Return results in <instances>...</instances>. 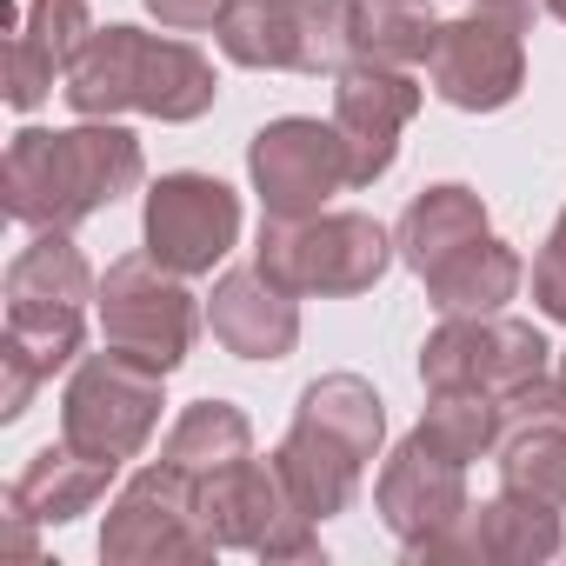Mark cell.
Instances as JSON below:
<instances>
[{
  "mask_svg": "<svg viewBox=\"0 0 566 566\" xmlns=\"http://www.w3.org/2000/svg\"><path fill=\"white\" fill-rule=\"evenodd\" d=\"M247 180H253L260 207L280 213V220L327 213V200H334L340 187H354L347 140H340L334 120L280 114V120H266V127L247 140Z\"/></svg>",
  "mask_w": 566,
  "mask_h": 566,
  "instance_id": "cell-9",
  "label": "cell"
},
{
  "mask_svg": "<svg viewBox=\"0 0 566 566\" xmlns=\"http://www.w3.org/2000/svg\"><path fill=\"white\" fill-rule=\"evenodd\" d=\"M94 321H101V340L134 354L140 367L154 374H174L187 367L193 354V334H200V307L187 294V280L167 273L154 253H127L101 273V301H94Z\"/></svg>",
  "mask_w": 566,
  "mask_h": 566,
  "instance_id": "cell-5",
  "label": "cell"
},
{
  "mask_svg": "<svg viewBox=\"0 0 566 566\" xmlns=\"http://www.w3.org/2000/svg\"><path fill=\"white\" fill-rule=\"evenodd\" d=\"M114 473H120V460H94V453H81L74 440H61V447H41V453L14 473L8 506L28 513V520H41V526H67V520H81V513H94V506L107 500Z\"/></svg>",
  "mask_w": 566,
  "mask_h": 566,
  "instance_id": "cell-18",
  "label": "cell"
},
{
  "mask_svg": "<svg viewBox=\"0 0 566 566\" xmlns=\"http://www.w3.org/2000/svg\"><path fill=\"white\" fill-rule=\"evenodd\" d=\"M140 180H147V154L120 120H81L61 134L21 127L8 140V160H0V207L28 233H48V227L74 233Z\"/></svg>",
  "mask_w": 566,
  "mask_h": 566,
  "instance_id": "cell-2",
  "label": "cell"
},
{
  "mask_svg": "<svg viewBox=\"0 0 566 566\" xmlns=\"http://www.w3.org/2000/svg\"><path fill=\"white\" fill-rule=\"evenodd\" d=\"M520 280H526L520 253L500 233H480L473 247H460L453 260H440L420 287H427V301L440 314H506V301L520 294Z\"/></svg>",
  "mask_w": 566,
  "mask_h": 566,
  "instance_id": "cell-21",
  "label": "cell"
},
{
  "mask_svg": "<svg viewBox=\"0 0 566 566\" xmlns=\"http://www.w3.org/2000/svg\"><path fill=\"white\" fill-rule=\"evenodd\" d=\"M559 380H566V360H559Z\"/></svg>",
  "mask_w": 566,
  "mask_h": 566,
  "instance_id": "cell-33",
  "label": "cell"
},
{
  "mask_svg": "<svg viewBox=\"0 0 566 566\" xmlns=\"http://www.w3.org/2000/svg\"><path fill=\"white\" fill-rule=\"evenodd\" d=\"M354 8L360 0H287L294 74H340L354 61Z\"/></svg>",
  "mask_w": 566,
  "mask_h": 566,
  "instance_id": "cell-28",
  "label": "cell"
},
{
  "mask_svg": "<svg viewBox=\"0 0 566 566\" xmlns=\"http://www.w3.org/2000/svg\"><path fill=\"white\" fill-rule=\"evenodd\" d=\"M394 260H400V247L374 213H307V220L266 213L260 240H253V266L301 301L367 294V287H380V273Z\"/></svg>",
  "mask_w": 566,
  "mask_h": 566,
  "instance_id": "cell-4",
  "label": "cell"
},
{
  "mask_svg": "<svg viewBox=\"0 0 566 566\" xmlns=\"http://www.w3.org/2000/svg\"><path fill=\"white\" fill-rule=\"evenodd\" d=\"M533 307H539L546 321H559V327H566V207H559V220H553L546 247L533 253Z\"/></svg>",
  "mask_w": 566,
  "mask_h": 566,
  "instance_id": "cell-29",
  "label": "cell"
},
{
  "mask_svg": "<svg viewBox=\"0 0 566 566\" xmlns=\"http://www.w3.org/2000/svg\"><path fill=\"white\" fill-rule=\"evenodd\" d=\"M566 546V533H559V506H539V500H526V493H493V500H480V506H467V520L440 539V553H433V566L440 559H480V566H539V559H553Z\"/></svg>",
  "mask_w": 566,
  "mask_h": 566,
  "instance_id": "cell-17",
  "label": "cell"
},
{
  "mask_svg": "<svg viewBox=\"0 0 566 566\" xmlns=\"http://www.w3.org/2000/svg\"><path fill=\"white\" fill-rule=\"evenodd\" d=\"M294 420H314L321 433H334L340 447H354L367 467H374V453L387 440V407H380L374 380H360V374H321V380H307Z\"/></svg>",
  "mask_w": 566,
  "mask_h": 566,
  "instance_id": "cell-23",
  "label": "cell"
},
{
  "mask_svg": "<svg viewBox=\"0 0 566 566\" xmlns=\"http://www.w3.org/2000/svg\"><path fill=\"white\" fill-rule=\"evenodd\" d=\"M160 380L154 367H140L134 354L120 347H101V354H81L74 360V380L61 394V440H74L81 453L94 460H134L154 427H160Z\"/></svg>",
  "mask_w": 566,
  "mask_h": 566,
  "instance_id": "cell-7",
  "label": "cell"
},
{
  "mask_svg": "<svg viewBox=\"0 0 566 566\" xmlns=\"http://www.w3.org/2000/svg\"><path fill=\"white\" fill-rule=\"evenodd\" d=\"M420 81L413 67H380V61H347L334 74V127L347 140V167L354 187H374L394 154H400V127L420 114Z\"/></svg>",
  "mask_w": 566,
  "mask_h": 566,
  "instance_id": "cell-14",
  "label": "cell"
},
{
  "mask_svg": "<svg viewBox=\"0 0 566 566\" xmlns=\"http://www.w3.org/2000/svg\"><path fill=\"white\" fill-rule=\"evenodd\" d=\"M420 433H427L440 453H453L460 467H473V460L500 453V440H506V407H500V394H480V387H427Z\"/></svg>",
  "mask_w": 566,
  "mask_h": 566,
  "instance_id": "cell-24",
  "label": "cell"
},
{
  "mask_svg": "<svg viewBox=\"0 0 566 566\" xmlns=\"http://www.w3.org/2000/svg\"><path fill=\"white\" fill-rule=\"evenodd\" d=\"M480 233H493V227H486V200H480L473 187H460V180L420 187V193L400 207V220H394L400 266H413L420 280H427L440 260H453L460 247H473Z\"/></svg>",
  "mask_w": 566,
  "mask_h": 566,
  "instance_id": "cell-19",
  "label": "cell"
},
{
  "mask_svg": "<svg viewBox=\"0 0 566 566\" xmlns=\"http://www.w3.org/2000/svg\"><path fill=\"white\" fill-rule=\"evenodd\" d=\"M374 506H380V520H387V533L400 539V553L413 559V566H433V553H440V539L467 520V467L453 460V453H440L420 427L387 453V467H380V480H374Z\"/></svg>",
  "mask_w": 566,
  "mask_h": 566,
  "instance_id": "cell-12",
  "label": "cell"
},
{
  "mask_svg": "<svg viewBox=\"0 0 566 566\" xmlns=\"http://www.w3.org/2000/svg\"><path fill=\"white\" fill-rule=\"evenodd\" d=\"M273 467H280V480L294 486V500H301L314 520L347 513L354 493H360V473H367V460H360L354 447H340L334 433H321L314 420H294V427H287V440L273 447Z\"/></svg>",
  "mask_w": 566,
  "mask_h": 566,
  "instance_id": "cell-20",
  "label": "cell"
},
{
  "mask_svg": "<svg viewBox=\"0 0 566 566\" xmlns=\"http://www.w3.org/2000/svg\"><path fill=\"white\" fill-rule=\"evenodd\" d=\"M546 334L513 314H440V327L420 347L427 387H480V394H520L546 374Z\"/></svg>",
  "mask_w": 566,
  "mask_h": 566,
  "instance_id": "cell-11",
  "label": "cell"
},
{
  "mask_svg": "<svg viewBox=\"0 0 566 566\" xmlns=\"http://www.w3.org/2000/svg\"><path fill=\"white\" fill-rule=\"evenodd\" d=\"M200 526L220 553H260V559H321V520L294 500L273 460H240L213 480H200Z\"/></svg>",
  "mask_w": 566,
  "mask_h": 566,
  "instance_id": "cell-6",
  "label": "cell"
},
{
  "mask_svg": "<svg viewBox=\"0 0 566 566\" xmlns=\"http://www.w3.org/2000/svg\"><path fill=\"white\" fill-rule=\"evenodd\" d=\"M213 41L233 67L253 74H294V21L287 0H227V14L213 21Z\"/></svg>",
  "mask_w": 566,
  "mask_h": 566,
  "instance_id": "cell-27",
  "label": "cell"
},
{
  "mask_svg": "<svg viewBox=\"0 0 566 566\" xmlns=\"http://www.w3.org/2000/svg\"><path fill=\"white\" fill-rule=\"evenodd\" d=\"M61 94L81 120L147 114V120L187 127L220 101V74L187 41H160V34H140V28H94V41L67 67Z\"/></svg>",
  "mask_w": 566,
  "mask_h": 566,
  "instance_id": "cell-3",
  "label": "cell"
},
{
  "mask_svg": "<svg viewBox=\"0 0 566 566\" xmlns=\"http://www.w3.org/2000/svg\"><path fill=\"white\" fill-rule=\"evenodd\" d=\"M500 486L566 513V420H513L500 440Z\"/></svg>",
  "mask_w": 566,
  "mask_h": 566,
  "instance_id": "cell-26",
  "label": "cell"
},
{
  "mask_svg": "<svg viewBox=\"0 0 566 566\" xmlns=\"http://www.w3.org/2000/svg\"><path fill=\"white\" fill-rule=\"evenodd\" d=\"M160 460L180 467L187 480H213V473L253 460V420H247L233 400H193V407H180V420L167 427Z\"/></svg>",
  "mask_w": 566,
  "mask_h": 566,
  "instance_id": "cell-22",
  "label": "cell"
},
{
  "mask_svg": "<svg viewBox=\"0 0 566 566\" xmlns=\"http://www.w3.org/2000/svg\"><path fill=\"white\" fill-rule=\"evenodd\" d=\"M427 81L460 114H500L526 87V21L500 8H473L440 21V41L427 54Z\"/></svg>",
  "mask_w": 566,
  "mask_h": 566,
  "instance_id": "cell-10",
  "label": "cell"
},
{
  "mask_svg": "<svg viewBox=\"0 0 566 566\" xmlns=\"http://www.w3.org/2000/svg\"><path fill=\"white\" fill-rule=\"evenodd\" d=\"M433 41H440L433 0H360V8H354V61L427 67Z\"/></svg>",
  "mask_w": 566,
  "mask_h": 566,
  "instance_id": "cell-25",
  "label": "cell"
},
{
  "mask_svg": "<svg viewBox=\"0 0 566 566\" xmlns=\"http://www.w3.org/2000/svg\"><path fill=\"white\" fill-rule=\"evenodd\" d=\"M480 8H500V14H513V21H533V0H480Z\"/></svg>",
  "mask_w": 566,
  "mask_h": 566,
  "instance_id": "cell-31",
  "label": "cell"
},
{
  "mask_svg": "<svg viewBox=\"0 0 566 566\" xmlns=\"http://www.w3.org/2000/svg\"><path fill=\"white\" fill-rule=\"evenodd\" d=\"M207 327L233 360H287L301 347V294L260 266H227L207 294Z\"/></svg>",
  "mask_w": 566,
  "mask_h": 566,
  "instance_id": "cell-16",
  "label": "cell"
},
{
  "mask_svg": "<svg viewBox=\"0 0 566 566\" xmlns=\"http://www.w3.org/2000/svg\"><path fill=\"white\" fill-rule=\"evenodd\" d=\"M539 8H546V14H553L559 28H566V0H539Z\"/></svg>",
  "mask_w": 566,
  "mask_h": 566,
  "instance_id": "cell-32",
  "label": "cell"
},
{
  "mask_svg": "<svg viewBox=\"0 0 566 566\" xmlns=\"http://www.w3.org/2000/svg\"><path fill=\"white\" fill-rule=\"evenodd\" d=\"M0 34H8V107L34 114L54 81H67V67L81 61V48L94 41V8L87 0H0Z\"/></svg>",
  "mask_w": 566,
  "mask_h": 566,
  "instance_id": "cell-15",
  "label": "cell"
},
{
  "mask_svg": "<svg viewBox=\"0 0 566 566\" xmlns=\"http://www.w3.org/2000/svg\"><path fill=\"white\" fill-rule=\"evenodd\" d=\"M240 240V193L213 174H160L147 187V207H140V247L193 280V273H213Z\"/></svg>",
  "mask_w": 566,
  "mask_h": 566,
  "instance_id": "cell-13",
  "label": "cell"
},
{
  "mask_svg": "<svg viewBox=\"0 0 566 566\" xmlns=\"http://www.w3.org/2000/svg\"><path fill=\"white\" fill-rule=\"evenodd\" d=\"M94 301H101V280L67 227L34 233L8 260V334H0V420L8 427L34 407V394L67 360H81Z\"/></svg>",
  "mask_w": 566,
  "mask_h": 566,
  "instance_id": "cell-1",
  "label": "cell"
},
{
  "mask_svg": "<svg viewBox=\"0 0 566 566\" xmlns=\"http://www.w3.org/2000/svg\"><path fill=\"white\" fill-rule=\"evenodd\" d=\"M147 14L167 28V34H200L227 14V0H147Z\"/></svg>",
  "mask_w": 566,
  "mask_h": 566,
  "instance_id": "cell-30",
  "label": "cell"
},
{
  "mask_svg": "<svg viewBox=\"0 0 566 566\" xmlns=\"http://www.w3.org/2000/svg\"><path fill=\"white\" fill-rule=\"evenodd\" d=\"M213 533L200 526V480H187L180 467L154 460L140 467L120 500L107 506L101 526V559L107 566H193L213 559Z\"/></svg>",
  "mask_w": 566,
  "mask_h": 566,
  "instance_id": "cell-8",
  "label": "cell"
}]
</instances>
